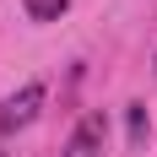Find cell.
<instances>
[{
    "label": "cell",
    "mask_w": 157,
    "mask_h": 157,
    "mask_svg": "<svg viewBox=\"0 0 157 157\" xmlns=\"http://www.w3.org/2000/svg\"><path fill=\"white\" fill-rule=\"evenodd\" d=\"M44 109V81H27L22 92L6 98V109H0V136H11V130H27Z\"/></svg>",
    "instance_id": "6da1fadb"
},
{
    "label": "cell",
    "mask_w": 157,
    "mask_h": 157,
    "mask_svg": "<svg viewBox=\"0 0 157 157\" xmlns=\"http://www.w3.org/2000/svg\"><path fill=\"white\" fill-rule=\"evenodd\" d=\"M65 157H103V119L98 114H87L76 125V136L65 141Z\"/></svg>",
    "instance_id": "7a4b0ae2"
},
{
    "label": "cell",
    "mask_w": 157,
    "mask_h": 157,
    "mask_svg": "<svg viewBox=\"0 0 157 157\" xmlns=\"http://www.w3.org/2000/svg\"><path fill=\"white\" fill-rule=\"evenodd\" d=\"M71 11V0H27V16L33 22H54V16Z\"/></svg>",
    "instance_id": "3957f363"
},
{
    "label": "cell",
    "mask_w": 157,
    "mask_h": 157,
    "mask_svg": "<svg viewBox=\"0 0 157 157\" xmlns=\"http://www.w3.org/2000/svg\"><path fill=\"white\" fill-rule=\"evenodd\" d=\"M130 141H136V146L146 141V109H141V103H130Z\"/></svg>",
    "instance_id": "277c9868"
},
{
    "label": "cell",
    "mask_w": 157,
    "mask_h": 157,
    "mask_svg": "<svg viewBox=\"0 0 157 157\" xmlns=\"http://www.w3.org/2000/svg\"><path fill=\"white\" fill-rule=\"evenodd\" d=\"M0 157H6V152H0Z\"/></svg>",
    "instance_id": "5b68a950"
}]
</instances>
